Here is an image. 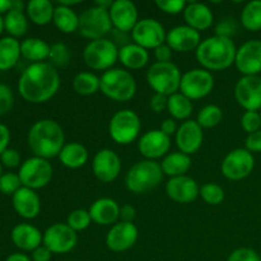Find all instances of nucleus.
I'll use <instances>...</instances> for the list:
<instances>
[{"label": "nucleus", "instance_id": "obj_1", "mask_svg": "<svg viewBox=\"0 0 261 261\" xmlns=\"http://www.w3.org/2000/svg\"><path fill=\"white\" fill-rule=\"evenodd\" d=\"M60 87V75L50 63L31 64L18 82L19 94L31 103H43L53 98Z\"/></svg>", "mask_w": 261, "mask_h": 261}, {"label": "nucleus", "instance_id": "obj_2", "mask_svg": "<svg viewBox=\"0 0 261 261\" xmlns=\"http://www.w3.org/2000/svg\"><path fill=\"white\" fill-rule=\"evenodd\" d=\"M28 145L36 157L45 160L59 157L65 145L63 127L54 120H38L28 132Z\"/></svg>", "mask_w": 261, "mask_h": 261}, {"label": "nucleus", "instance_id": "obj_3", "mask_svg": "<svg viewBox=\"0 0 261 261\" xmlns=\"http://www.w3.org/2000/svg\"><path fill=\"white\" fill-rule=\"evenodd\" d=\"M237 48L231 38L212 36L200 42L195 55L198 63L208 71H221L234 64Z\"/></svg>", "mask_w": 261, "mask_h": 261}, {"label": "nucleus", "instance_id": "obj_4", "mask_svg": "<svg viewBox=\"0 0 261 261\" xmlns=\"http://www.w3.org/2000/svg\"><path fill=\"white\" fill-rule=\"evenodd\" d=\"M163 171L161 163L155 161L144 160L137 162L125 177L127 190L134 194H147L148 191L158 188L162 182Z\"/></svg>", "mask_w": 261, "mask_h": 261}, {"label": "nucleus", "instance_id": "obj_5", "mask_svg": "<svg viewBox=\"0 0 261 261\" xmlns=\"http://www.w3.org/2000/svg\"><path fill=\"white\" fill-rule=\"evenodd\" d=\"M101 92L116 102H127L137 93L135 78L125 69L115 68L105 71L101 78Z\"/></svg>", "mask_w": 261, "mask_h": 261}, {"label": "nucleus", "instance_id": "obj_6", "mask_svg": "<svg viewBox=\"0 0 261 261\" xmlns=\"http://www.w3.org/2000/svg\"><path fill=\"white\" fill-rule=\"evenodd\" d=\"M182 74L177 65L173 63L152 64L147 71V82L155 93L163 96H172L180 91V83Z\"/></svg>", "mask_w": 261, "mask_h": 261}, {"label": "nucleus", "instance_id": "obj_7", "mask_svg": "<svg viewBox=\"0 0 261 261\" xmlns=\"http://www.w3.org/2000/svg\"><path fill=\"white\" fill-rule=\"evenodd\" d=\"M83 59L92 70L107 71L119 60V47L109 38L91 41L84 48Z\"/></svg>", "mask_w": 261, "mask_h": 261}, {"label": "nucleus", "instance_id": "obj_8", "mask_svg": "<svg viewBox=\"0 0 261 261\" xmlns=\"http://www.w3.org/2000/svg\"><path fill=\"white\" fill-rule=\"evenodd\" d=\"M142 122L133 110H120L115 112L109 124V133L115 143L127 145L139 137Z\"/></svg>", "mask_w": 261, "mask_h": 261}, {"label": "nucleus", "instance_id": "obj_9", "mask_svg": "<svg viewBox=\"0 0 261 261\" xmlns=\"http://www.w3.org/2000/svg\"><path fill=\"white\" fill-rule=\"evenodd\" d=\"M112 30V22L107 9L101 7L88 8L79 15L78 32L84 38L96 41L105 38V36Z\"/></svg>", "mask_w": 261, "mask_h": 261}, {"label": "nucleus", "instance_id": "obj_10", "mask_svg": "<svg viewBox=\"0 0 261 261\" xmlns=\"http://www.w3.org/2000/svg\"><path fill=\"white\" fill-rule=\"evenodd\" d=\"M18 176H19L22 186L37 190L50 184L53 178V166L45 158L35 155L32 158H28L20 165Z\"/></svg>", "mask_w": 261, "mask_h": 261}, {"label": "nucleus", "instance_id": "obj_11", "mask_svg": "<svg viewBox=\"0 0 261 261\" xmlns=\"http://www.w3.org/2000/svg\"><path fill=\"white\" fill-rule=\"evenodd\" d=\"M214 88V76L205 69H191L182 74L180 83V93L194 99H201L211 94Z\"/></svg>", "mask_w": 261, "mask_h": 261}, {"label": "nucleus", "instance_id": "obj_12", "mask_svg": "<svg viewBox=\"0 0 261 261\" xmlns=\"http://www.w3.org/2000/svg\"><path fill=\"white\" fill-rule=\"evenodd\" d=\"M255 167V158L246 148L231 150L222 162V175L231 181H240L249 177Z\"/></svg>", "mask_w": 261, "mask_h": 261}, {"label": "nucleus", "instance_id": "obj_13", "mask_svg": "<svg viewBox=\"0 0 261 261\" xmlns=\"http://www.w3.org/2000/svg\"><path fill=\"white\" fill-rule=\"evenodd\" d=\"M78 242V234L66 223H54L43 233L42 245L53 254L70 252Z\"/></svg>", "mask_w": 261, "mask_h": 261}, {"label": "nucleus", "instance_id": "obj_14", "mask_svg": "<svg viewBox=\"0 0 261 261\" xmlns=\"http://www.w3.org/2000/svg\"><path fill=\"white\" fill-rule=\"evenodd\" d=\"M166 36L167 33L165 27L153 18L139 19L134 30L132 31V38L134 43L142 46L145 50L149 48L155 50L158 46L163 45L166 42Z\"/></svg>", "mask_w": 261, "mask_h": 261}, {"label": "nucleus", "instance_id": "obj_15", "mask_svg": "<svg viewBox=\"0 0 261 261\" xmlns=\"http://www.w3.org/2000/svg\"><path fill=\"white\" fill-rule=\"evenodd\" d=\"M234 98L246 111L261 110V78L246 75L239 79L234 87Z\"/></svg>", "mask_w": 261, "mask_h": 261}, {"label": "nucleus", "instance_id": "obj_16", "mask_svg": "<svg viewBox=\"0 0 261 261\" xmlns=\"http://www.w3.org/2000/svg\"><path fill=\"white\" fill-rule=\"evenodd\" d=\"M234 65L242 76L259 75L261 73V41L250 40L240 46Z\"/></svg>", "mask_w": 261, "mask_h": 261}, {"label": "nucleus", "instance_id": "obj_17", "mask_svg": "<svg viewBox=\"0 0 261 261\" xmlns=\"http://www.w3.org/2000/svg\"><path fill=\"white\" fill-rule=\"evenodd\" d=\"M94 176L101 182L109 184L116 180L121 172V160L112 149L105 148L98 150L92 161Z\"/></svg>", "mask_w": 261, "mask_h": 261}, {"label": "nucleus", "instance_id": "obj_18", "mask_svg": "<svg viewBox=\"0 0 261 261\" xmlns=\"http://www.w3.org/2000/svg\"><path fill=\"white\" fill-rule=\"evenodd\" d=\"M112 27L122 33L132 32L139 22L137 5L130 0H115L109 9Z\"/></svg>", "mask_w": 261, "mask_h": 261}, {"label": "nucleus", "instance_id": "obj_19", "mask_svg": "<svg viewBox=\"0 0 261 261\" xmlns=\"http://www.w3.org/2000/svg\"><path fill=\"white\" fill-rule=\"evenodd\" d=\"M171 148V138L161 130H149L140 137L138 149L145 160L155 161L166 157Z\"/></svg>", "mask_w": 261, "mask_h": 261}, {"label": "nucleus", "instance_id": "obj_20", "mask_svg": "<svg viewBox=\"0 0 261 261\" xmlns=\"http://www.w3.org/2000/svg\"><path fill=\"white\" fill-rule=\"evenodd\" d=\"M139 231L134 223L119 222L111 227L106 236V245L111 251L122 252L132 249L137 242Z\"/></svg>", "mask_w": 261, "mask_h": 261}, {"label": "nucleus", "instance_id": "obj_21", "mask_svg": "<svg viewBox=\"0 0 261 261\" xmlns=\"http://www.w3.org/2000/svg\"><path fill=\"white\" fill-rule=\"evenodd\" d=\"M203 127L194 120H186L178 126L176 133V144L181 153L191 155L203 145Z\"/></svg>", "mask_w": 261, "mask_h": 261}, {"label": "nucleus", "instance_id": "obj_22", "mask_svg": "<svg viewBox=\"0 0 261 261\" xmlns=\"http://www.w3.org/2000/svg\"><path fill=\"white\" fill-rule=\"evenodd\" d=\"M200 193L198 182L189 176L172 177L166 184V194L171 200L180 204L193 203Z\"/></svg>", "mask_w": 261, "mask_h": 261}, {"label": "nucleus", "instance_id": "obj_23", "mask_svg": "<svg viewBox=\"0 0 261 261\" xmlns=\"http://www.w3.org/2000/svg\"><path fill=\"white\" fill-rule=\"evenodd\" d=\"M201 42L200 32L189 25H177L171 28L166 36V43L177 53H190L196 51Z\"/></svg>", "mask_w": 261, "mask_h": 261}, {"label": "nucleus", "instance_id": "obj_24", "mask_svg": "<svg viewBox=\"0 0 261 261\" xmlns=\"http://www.w3.org/2000/svg\"><path fill=\"white\" fill-rule=\"evenodd\" d=\"M13 208L24 219H33L40 214L41 200L35 190L22 186L12 198Z\"/></svg>", "mask_w": 261, "mask_h": 261}, {"label": "nucleus", "instance_id": "obj_25", "mask_svg": "<svg viewBox=\"0 0 261 261\" xmlns=\"http://www.w3.org/2000/svg\"><path fill=\"white\" fill-rule=\"evenodd\" d=\"M120 209L121 206L114 199L101 198L92 204L88 212L92 222L99 226H111L120 218Z\"/></svg>", "mask_w": 261, "mask_h": 261}, {"label": "nucleus", "instance_id": "obj_26", "mask_svg": "<svg viewBox=\"0 0 261 261\" xmlns=\"http://www.w3.org/2000/svg\"><path fill=\"white\" fill-rule=\"evenodd\" d=\"M184 19H185L186 25L200 32V31L209 30L212 27L214 17L213 12L208 5L193 2L186 5L185 10H184Z\"/></svg>", "mask_w": 261, "mask_h": 261}, {"label": "nucleus", "instance_id": "obj_27", "mask_svg": "<svg viewBox=\"0 0 261 261\" xmlns=\"http://www.w3.org/2000/svg\"><path fill=\"white\" fill-rule=\"evenodd\" d=\"M43 234L38 228L28 223H20L13 228L12 241L23 251H33L42 245Z\"/></svg>", "mask_w": 261, "mask_h": 261}, {"label": "nucleus", "instance_id": "obj_28", "mask_svg": "<svg viewBox=\"0 0 261 261\" xmlns=\"http://www.w3.org/2000/svg\"><path fill=\"white\" fill-rule=\"evenodd\" d=\"M119 60L122 65L132 70H139L144 68L149 61L148 50L143 48L137 43H127L119 48Z\"/></svg>", "mask_w": 261, "mask_h": 261}, {"label": "nucleus", "instance_id": "obj_29", "mask_svg": "<svg viewBox=\"0 0 261 261\" xmlns=\"http://www.w3.org/2000/svg\"><path fill=\"white\" fill-rule=\"evenodd\" d=\"M59 160L63 163L64 167L76 170V168L83 167L88 161V150L81 143L71 142L64 145L59 154Z\"/></svg>", "mask_w": 261, "mask_h": 261}, {"label": "nucleus", "instance_id": "obj_30", "mask_svg": "<svg viewBox=\"0 0 261 261\" xmlns=\"http://www.w3.org/2000/svg\"><path fill=\"white\" fill-rule=\"evenodd\" d=\"M161 167L165 175L170 176V178L184 176L191 167L190 155L181 152L168 153L166 157H163Z\"/></svg>", "mask_w": 261, "mask_h": 261}, {"label": "nucleus", "instance_id": "obj_31", "mask_svg": "<svg viewBox=\"0 0 261 261\" xmlns=\"http://www.w3.org/2000/svg\"><path fill=\"white\" fill-rule=\"evenodd\" d=\"M27 17L37 25H46L53 22L55 7L48 0H31L25 5Z\"/></svg>", "mask_w": 261, "mask_h": 261}, {"label": "nucleus", "instance_id": "obj_32", "mask_svg": "<svg viewBox=\"0 0 261 261\" xmlns=\"http://www.w3.org/2000/svg\"><path fill=\"white\" fill-rule=\"evenodd\" d=\"M50 47L51 46H48L47 42H45L41 38H25L20 43V55L27 60L33 61V64L43 63V60L48 59Z\"/></svg>", "mask_w": 261, "mask_h": 261}, {"label": "nucleus", "instance_id": "obj_33", "mask_svg": "<svg viewBox=\"0 0 261 261\" xmlns=\"http://www.w3.org/2000/svg\"><path fill=\"white\" fill-rule=\"evenodd\" d=\"M53 22L63 33H74L79 30V15L71 8L59 4L55 7Z\"/></svg>", "mask_w": 261, "mask_h": 261}, {"label": "nucleus", "instance_id": "obj_34", "mask_svg": "<svg viewBox=\"0 0 261 261\" xmlns=\"http://www.w3.org/2000/svg\"><path fill=\"white\" fill-rule=\"evenodd\" d=\"M20 56V43L13 37L0 40V70L12 69L18 63Z\"/></svg>", "mask_w": 261, "mask_h": 261}, {"label": "nucleus", "instance_id": "obj_35", "mask_svg": "<svg viewBox=\"0 0 261 261\" xmlns=\"http://www.w3.org/2000/svg\"><path fill=\"white\" fill-rule=\"evenodd\" d=\"M193 101L180 92L168 97L167 111L173 120H185L186 121L193 114Z\"/></svg>", "mask_w": 261, "mask_h": 261}, {"label": "nucleus", "instance_id": "obj_36", "mask_svg": "<svg viewBox=\"0 0 261 261\" xmlns=\"http://www.w3.org/2000/svg\"><path fill=\"white\" fill-rule=\"evenodd\" d=\"M73 88L81 96H92L101 89V79L91 71H82L74 76Z\"/></svg>", "mask_w": 261, "mask_h": 261}, {"label": "nucleus", "instance_id": "obj_37", "mask_svg": "<svg viewBox=\"0 0 261 261\" xmlns=\"http://www.w3.org/2000/svg\"><path fill=\"white\" fill-rule=\"evenodd\" d=\"M241 23L250 32L261 31V0L247 3L241 12Z\"/></svg>", "mask_w": 261, "mask_h": 261}, {"label": "nucleus", "instance_id": "obj_38", "mask_svg": "<svg viewBox=\"0 0 261 261\" xmlns=\"http://www.w3.org/2000/svg\"><path fill=\"white\" fill-rule=\"evenodd\" d=\"M4 28L9 33L10 37H22L28 30L27 17L23 14V12L10 10V12L5 14Z\"/></svg>", "mask_w": 261, "mask_h": 261}, {"label": "nucleus", "instance_id": "obj_39", "mask_svg": "<svg viewBox=\"0 0 261 261\" xmlns=\"http://www.w3.org/2000/svg\"><path fill=\"white\" fill-rule=\"evenodd\" d=\"M222 119H223V112H222L221 107L216 106V105H206L199 111L196 122L201 127L212 129V127H216L217 125H219Z\"/></svg>", "mask_w": 261, "mask_h": 261}, {"label": "nucleus", "instance_id": "obj_40", "mask_svg": "<svg viewBox=\"0 0 261 261\" xmlns=\"http://www.w3.org/2000/svg\"><path fill=\"white\" fill-rule=\"evenodd\" d=\"M199 195L209 205H219L224 200L223 188L214 182H208L201 186Z\"/></svg>", "mask_w": 261, "mask_h": 261}, {"label": "nucleus", "instance_id": "obj_41", "mask_svg": "<svg viewBox=\"0 0 261 261\" xmlns=\"http://www.w3.org/2000/svg\"><path fill=\"white\" fill-rule=\"evenodd\" d=\"M91 222L92 218L89 216V212L84 211V209H75V211L70 212L66 218V224L75 232L87 229L91 226Z\"/></svg>", "mask_w": 261, "mask_h": 261}, {"label": "nucleus", "instance_id": "obj_42", "mask_svg": "<svg viewBox=\"0 0 261 261\" xmlns=\"http://www.w3.org/2000/svg\"><path fill=\"white\" fill-rule=\"evenodd\" d=\"M70 50L65 43H54L50 47V55H48V60L53 66H65L70 60Z\"/></svg>", "mask_w": 261, "mask_h": 261}, {"label": "nucleus", "instance_id": "obj_43", "mask_svg": "<svg viewBox=\"0 0 261 261\" xmlns=\"http://www.w3.org/2000/svg\"><path fill=\"white\" fill-rule=\"evenodd\" d=\"M22 188V182L17 173H3L0 177V193L4 195H14Z\"/></svg>", "mask_w": 261, "mask_h": 261}, {"label": "nucleus", "instance_id": "obj_44", "mask_svg": "<svg viewBox=\"0 0 261 261\" xmlns=\"http://www.w3.org/2000/svg\"><path fill=\"white\" fill-rule=\"evenodd\" d=\"M241 126L249 134L261 130V115L259 111H246L241 116Z\"/></svg>", "mask_w": 261, "mask_h": 261}, {"label": "nucleus", "instance_id": "obj_45", "mask_svg": "<svg viewBox=\"0 0 261 261\" xmlns=\"http://www.w3.org/2000/svg\"><path fill=\"white\" fill-rule=\"evenodd\" d=\"M155 5L160 10H162L166 14L176 15L184 13L186 8V2L185 0H157Z\"/></svg>", "mask_w": 261, "mask_h": 261}, {"label": "nucleus", "instance_id": "obj_46", "mask_svg": "<svg viewBox=\"0 0 261 261\" xmlns=\"http://www.w3.org/2000/svg\"><path fill=\"white\" fill-rule=\"evenodd\" d=\"M227 261H261L260 255L250 247H240L231 252Z\"/></svg>", "mask_w": 261, "mask_h": 261}, {"label": "nucleus", "instance_id": "obj_47", "mask_svg": "<svg viewBox=\"0 0 261 261\" xmlns=\"http://www.w3.org/2000/svg\"><path fill=\"white\" fill-rule=\"evenodd\" d=\"M14 97L12 89L5 84H0V116L8 114L12 110Z\"/></svg>", "mask_w": 261, "mask_h": 261}, {"label": "nucleus", "instance_id": "obj_48", "mask_svg": "<svg viewBox=\"0 0 261 261\" xmlns=\"http://www.w3.org/2000/svg\"><path fill=\"white\" fill-rule=\"evenodd\" d=\"M0 163L8 168H15L20 163V155L15 149L8 148L2 155H0Z\"/></svg>", "mask_w": 261, "mask_h": 261}, {"label": "nucleus", "instance_id": "obj_49", "mask_svg": "<svg viewBox=\"0 0 261 261\" xmlns=\"http://www.w3.org/2000/svg\"><path fill=\"white\" fill-rule=\"evenodd\" d=\"M234 30H236L234 22H232L231 19H222L221 22L216 25V36L231 38V36L234 33Z\"/></svg>", "mask_w": 261, "mask_h": 261}, {"label": "nucleus", "instance_id": "obj_50", "mask_svg": "<svg viewBox=\"0 0 261 261\" xmlns=\"http://www.w3.org/2000/svg\"><path fill=\"white\" fill-rule=\"evenodd\" d=\"M167 103H168V97L163 96V94L154 93L152 97H150L149 106L152 109L153 112L155 114H160L163 110H167Z\"/></svg>", "mask_w": 261, "mask_h": 261}, {"label": "nucleus", "instance_id": "obj_51", "mask_svg": "<svg viewBox=\"0 0 261 261\" xmlns=\"http://www.w3.org/2000/svg\"><path fill=\"white\" fill-rule=\"evenodd\" d=\"M245 145H246V149L250 153H261V130L249 134Z\"/></svg>", "mask_w": 261, "mask_h": 261}, {"label": "nucleus", "instance_id": "obj_52", "mask_svg": "<svg viewBox=\"0 0 261 261\" xmlns=\"http://www.w3.org/2000/svg\"><path fill=\"white\" fill-rule=\"evenodd\" d=\"M172 51L173 50L167 45V43H163V45L158 46L154 50V56L157 63H171Z\"/></svg>", "mask_w": 261, "mask_h": 261}, {"label": "nucleus", "instance_id": "obj_53", "mask_svg": "<svg viewBox=\"0 0 261 261\" xmlns=\"http://www.w3.org/2000/svg\"><path fill=\"white\" fill-rule=\"evenodd\" d=\"M51 255H53V252L46 246L41 245L40 247L32 251V261H50Z\"/></svg>", "mask_w": 261, "mask_h": 261}, {"label": "nucleus", "instance_id": "obj_54", "mask_svg": "<svg viewBox=\"0 0 261 261\" xmlns=\"http://www.w3.org/2000/svg\"><path fill=\"white\" fill-rule=\"evenodd\" d=\"M135 217H137V211H135L134 206L129 205V204L121 206V209H120V218H121V222L133 223Z\"/></svg>", "mask_w": 261, "mask_h": 261}, {"label": "nucleus", "instance_id": "obj_55", "mask_svg": "<svg viewBox=\"0 0 261 261\" xmlns=\"http://www.w3.org/2000/svg\"><path fill=\"white\" fill-rule=\"evenodd\" d=\"M177 124H176V120H173L172 117L171 119H166L163 120L162 124H161V127L160 130L163 133V134H166L167 137H171V135L175 134L177 133Z\"/></svg>", "mask_w": 261, "mask_h": 261}, {"label": "nucleus", "instance_id": "obj_56", "mask_svg": "<svg viewBox=\"0 0 261 261\" xmlns=\"http://www.w3.org/2000/svg\"><path fill=\"white\" fill-rule=\"evenodd\" d=\"M10 142V132L4 124H0V155L8 149Z\"/></svg>", "mask_w": 261, "mask_h": 261}, {"label": "nucleus", "instance_id": "obj_57", "mask_svg": "<svg viewBox=\"0 0 261 261\" xmlns=\"http://www.w3.org/2000/svg\"><path fill=\"white\" fill-rule=\"evenodd\" d=\"M5 261H32V259L27 256L24 254H20V252H15V254H12L10 256L7 257Z\"/></svg>", "mask_w": 261, "mask_h": 261}, {"label": "nucleus", "instance_id": "obj_58", "mask_svg": "<svg viewBox=\"0 0 261 261\" xmlns=\"http://www.w3.org/2000/svg\"><path fill=\"white\" fill-rule=\"evenodd\" d=\"M12 9V0H0V14L8 13Z\"/></svg>", "mask_w": 261, "mask_h": 261}, {"label": "nucleus", "instance_id": "obj_59", "mask_svg": "<svg viewBox=\"0 0 261 261\" xmlns=\"http://www.w3.org/2000/svg\"><path fill=\"white\" fill-rule=\"evenodd\" d=\"M15 12H23L24 10V4L20 0H12V9Z\"/></svg>", "mask_w": 261, "mask_h": 261}, {"label": "nucleus", "instance_id": "obj_60", "mask_svg": "<svg viewBox=\"0 0 261 261\" xmlns=\"http://www.w3.org/2000/svg\"><path fill=\"white\" fill-rule=\"evenodd\" d=\"M3 30H4V19H3L2 15H0V35H2Z\"/></svg>", "mask_w": 261, "mask_h": 261}, {"label": "nucleus", "instance_id": "obj_61", "mask_svg": "<svg viewBox=\"0 0 261 261\" xmlns=\"http://www.w3.org/2000/svg\"><path fill=\"white\" fill-rule=\"evenodd\" d=\"M2 175H3V165L0 163V177H2Z\"/></svg>", "mask_w": 261, "mask_h": 261}, {"label": "nucleus", "instance_id": "obj_62", "mask_svg": "<svg viewBox=\"0 0 261 261\" xmlns=\"http://www.w3.org/2000/svg\"><path fill=\"white\" fill-rule=\"evenodd\" d=\"M68 261H76V260H68Z\"/></svg>", "mask_w": 261, "mask_h": 261}, {"label": "nucleus", "instance_id": "obj_63", "mask_svg": "<svg viewBox=\"0 0 261 261\" xmlns=\"http://www.w3.org/2000/svg\"><path fill=\"white\" fill-rule=\"evenodd\" d=\"M260 115H261V110H260Z\"/></svg>", "mask_w": 261, "mask_h": 261}]
</instances>
